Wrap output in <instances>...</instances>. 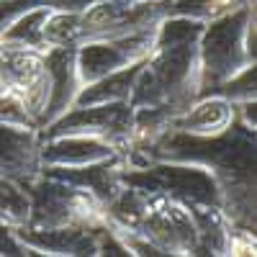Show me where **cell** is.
<instances>
[{"mask_svg":"<svg viewBox=\"0 0 257 257\" xmlns=\"http://www.w3.org/2000/svg\"><path fill=\"white\" fill-rule=\"evenodd\" d=\"M201 90V64L198 41L167 44L155 41V49L144 59V67L137 75L128 103L139 108H167L180 113L198 98Z\"/></svg>","mask_w":257,"mask_h":257,"instance_id":"6da1fadb","label":"cell"},{"mask_svg":"<svg viewBox=\"0 0 257 257\" xmlns=\"http://www.w3.org/2000/svg\"><path fill=\"white\" fill-rule=\"evenodd\" d=\"M254 18V3L242 6L216 21H208L198 39L201 90L198 98L211 95L224 80L237 75L247 64H254L247 49V26Z\"/></svg>","mask_w":257,"mask_h":257,"instance_id":"7a4b0ae2","label":"cell"},{"mask_svg":"<svg viewBox=\"0 0 257 257\" xmlns=\"http://www.w3.org/2000/svg\"><path fill=\"white\" fill-rule=\"evenodd\" d=\"M31 198L29 224L36 229L57 226H98L105 221V206L93 190L70 185L39 173L21 183Z\"/></svg>","mask_w":257,"mask_h":257,"instance_id":"3957f363","label":"cell"},{"mask_svg":"<svg viewBox=\"0 0 257 257\" xmlns=\"http://www.w3.org/2000/svg\"><path fill=\"white\" fill-rule=\"evenodd\" d=\"M118 180L149 193H162L185 206H219L221 190L211 170L193 162H173V160H149L142 167H121Z\"/></svg>","mask_w":257,"mask_h":257,"instance_id":"277c9868","label":"cell"},{"mask_svg":"<svg viewBox=\"0 0 257 257\" xmlns=\"http://www.w3.org/2000/svg\"><path fill=\"white\" fill-rule=\"evenodd\" d=\"M134 234L152 242L162 254L173 257L196 254L198 247V231L188 206L170 196H162V193L147 190V203Z\"/></svg>","mask_w":257,"mask_h":257,"instance_id":"5b68a950","label":"cell"},{"mask_svg":"<svg viewBox=\"0 0 257 257\" xmlns=\"http://www.w3.org/2000/svg\"><path fill=\"white\" fill-rule=\"evenodd\" d=\"M132 118L134 105L128 100H111V103H95V105H72L59 118L39 128L41 137H62V134H88L100 137L118 147L123 152L132 134Z\"/></svg>","mask_w":257,"mask_h":257,"instance_id":"8992f818","label":"cell"},{"mask_svg":"<svg viewBox=\"0 0 257 257\" xmlns=\"http://www.w3.org/2000/svg\"><path fill=\"white\" fill-rule=\"evenodd\" d=\"M167 3L170 0H144V3L98 0V3L80 11V44L155 29L167 16Z\"/></svg>","mask_w":257,"mask_h":257,"instance_id":"52a82bcc","label":"cell"},{"mask_svg":"<svg viewBox=\"0 0 257 257\" xmlns=\"http://www.w3.org/2000/svg\"><path fill=\"white\" fill-rule=\"evenodd\" d=\"M155 34L157 26L116 39H95L77 44V72L82 85L147 59L155 49Z\"/></svg>","mask_w":257,"mask_h":257,"instance_id":"ba28073f","label":"cell"},{"mask_svg":"<svg viewBox=\"0 0 257 257\" xmlns=\"http://www.w3.org/2000/svg\"><path fill=\"white\" fill-rule=\"evenodd\" d=\"M98 226L36 229L31 224H24V226H18L13 231H16V237L24 242V247L29 249V254L85 257V254H98Z\"/></svg>","mask_w":257,"mask_h":257,"instance_id":"9c48e42d","label":"cell"},{"mask_svg":"<svg viewBox=\"0 0 257 257\" xmlns=\"http://www.w3.org/2000/svg\"><path fill=\"white\" fill-rule=\"evenodd\" d=\"M44 67L49 75V100L39 128H44L64 111H70L82 88L77 72V47H49L44 52Z\"/></svg>","mask_w":257,"mask_h":257,"instance_id":"30bf717a","label":"cell"},{"mask_svg":"<svg viewBox=\"0 0 257 257\" xmlns=\"http://www.w3.org/2000/svg\"><path fill=\"white\" fill-rule=\"evenodd\" d=\"M41 173V134L39 128L0 123V175L24 183Z\"/></svg>","mask_w":257,"mask_h":257,"instance_id":"8fae6325","label":"cell"},{"mask_svg":"<svg viewBox=\"0 0 257 257\" xmlns=\"http://www.w3.org/2000/svg\"><path fill=\"white\" fill-rule=\"evenodd\" d=\"M118 155V147L100 137L62 134L41 137V167H82Z\"/></svg>","mask_w":257,"mask_h":257,"instance_id":"7c38bea8","label":"cell"},{"mask_svg":"<svg viewBox=\"0 0 257 257\" xmlns=\"http://www.w3.org/2000/svg\"><path fill=\"white\" fill-rule=\"evenodd\" d=\"M237 121V103H231L221 95H203L196 98L185 111L175 113L170 121V128L196 137H216Z\"/></svg>","mask_w":257,"mask_h":257,"instance_id":"4fadbf2b","label":"cell"},{"mask_svg":"<svg viewBox=\"0 0 257 257\" xmlns=\"http://www.w3.org/2000/svg\"><path fill=\"white\" fill-rule=\"evenodd\" d=\"M193 224L198 231V247L196 254H229V234H231V221L224 216V211L219 206H188Z\"/></svg>","mask_w":257,"mask_h":257,"instance_id":"5bb4252c","label":"cell"},{"mask_svg":"<svg viewBox=\"0 0 257 257\" xmlns=\"http://www.w3.org/2000/svg\"><path fill=\"white\" fill-rule=\"evenodd\" d=\"M144 67V59L137 64H128L123 70H116L111 75H105L100 80H93L88 85H82L75 105H95V103H111V100H128L134 90L137 75Z\"/></svg>","mask_w":257,"mask_h":257,"instance_id":"9a60e30c","label":"cell"},{"mask_svg":"<svg viewBox=\"0 0 257 257\" xmlns=\"http://www.w3.org/2000/svg\"><path fill=\"white\" fill-rule=\"evenodd\" d=\"M49 16L47 6H34L26 13H21L13 24L3 31L0 44L8 47H26V49H39L47 52V41H44V21Z\"/></svg>","mask_w":257,"mask_h":257,"instance_id":"2e32d148","label":"cell"},{"mask_svg":"<svg viewBox=\"0 0 257 257\" xmlns=\"http://www.w3.org/2000/svg\"><path fill=\"white\" fill-rule=\"evenodd\" d=\"M254 0H170L167 3V16H185L193 21H216L242 6H249Z\"/></svg>","mask_w":257,"mask_h":257,"instance_id":"e0dca14e","label":"cell"},{"mask_svg":"<svg viewBox=\"0 0 257 257\" xmlns=\"http://www.w3.org/2000/svg\"><path fill=\"white\" fill-rule=\"evenodd\" d=\"M29 216H31V198L26 188L13 178L0 175V219L8 226L18 229L29 224Z\"/></svg>","mask_w":257,"mask_h":257,"instance_id":"ac0fdd59","label":"cell"},{"mask_svg":"<svg viewBox=\"0 0 257 257\" xmlns=\"http://www.w3.org/2000/svg\"><path fill=\"white\" fill-rule=\"evenodd\" d=\"M47 47H77L80 44V13L75 11H52L44 21Z\"/></svg>","mask_w":257,"mask_h":257,"instance_id":"d6986e66","label":"cell"},{"mask_svg":"<svg viewBox=\"0 0 257 257\" xmlns=\"http://www.w3.org/2000/svg\"><path fill=\"white\" fill-rule=\"evenodd\" d=\"M211 95H221L231 103H244L257 98V67L254 64H247L242 67L237 75H231L229 80H224L219 88H213Z\"/></svg>","mask_w":257,"mask_h":257,"instance_id":"ffe728a7","label":"cell"},{"mask_svg":"<svg viewBox=\"0 0 257 257\" xmlns=\"http://www.w3.org/2000/svg\"><path fill=\"white\" fill-rule=\"evenodd\" d=\"M0 123L21 126V128H39L34 116L29 113V108L24 105V100H21L18 95H13V93L0 95Z\"/></svg>","mask_w":257,"mask_h":257,"instance_id":"44dd1931","label":"cell"},{"mask_svg":"<svg viewBox=\"0 0 257 257\" xmlns=\"http://www.w3.org/2000/svg\"><path fill=\"white\" fill-rule=\"evenodd\" d=\"M34 6H44V0H0V36L21 13H26Z\"/></svg>","mask_w":257,"mask_h":257,"instance_id":"7402d4cb","label":"cell"},{"mask_svg":"<svg viewBox=\"0 0 257 257\" xmlns=\"http://www.w3.org/2000/svg\"><path fill=\"white\" fill-rule=\"evenodd\" d=\"M26 254H29V249L16 237L13 226H8L0 219V257H26Z\"/></svg>","mask_w":257,"mask_h":257,"instance_id":"603a6c76","label":"cell"},{"mask_svg":"<svg viewBox=\"0 0 257 257\" xmlns=\"http://www.w3.org/2000/svg\"><path fill=\"white\" fill-rule=\"evenodd\" d=\"M237 118L247 126V128H257V100H244L237 103Z\"/></svg>","mask_w":257,"mask_h":257,"instance_id":"cb8c5ba5","label":"cell"},{"mask_svg":"<svg viewBox=\"0 0 257 257\" xmlns=\"http://www.w3.org/2000/svg\"><path fill=\"white\" fill-rule=\"evenodd\" d=\"M93 3H98V0H44V6L52 11H75V13L85 11Z\"/></svg>","mask_w":257,"mask_h":257,"instance_id":"d4e9b609","label":"cell"},{"mask_svg":"<svg viewBox=\"0 0 257 257\" xmlns=\"http://www.w3.org/2000/svg\"><path fill=\"white\" fill-rule=\"evenodd\" d=\"M116 3H144V0H116Z\"/></svg>","mask_w":257,"mask_h":257,"instance_id":"484cf974","label":"cell"}]
</instances>
